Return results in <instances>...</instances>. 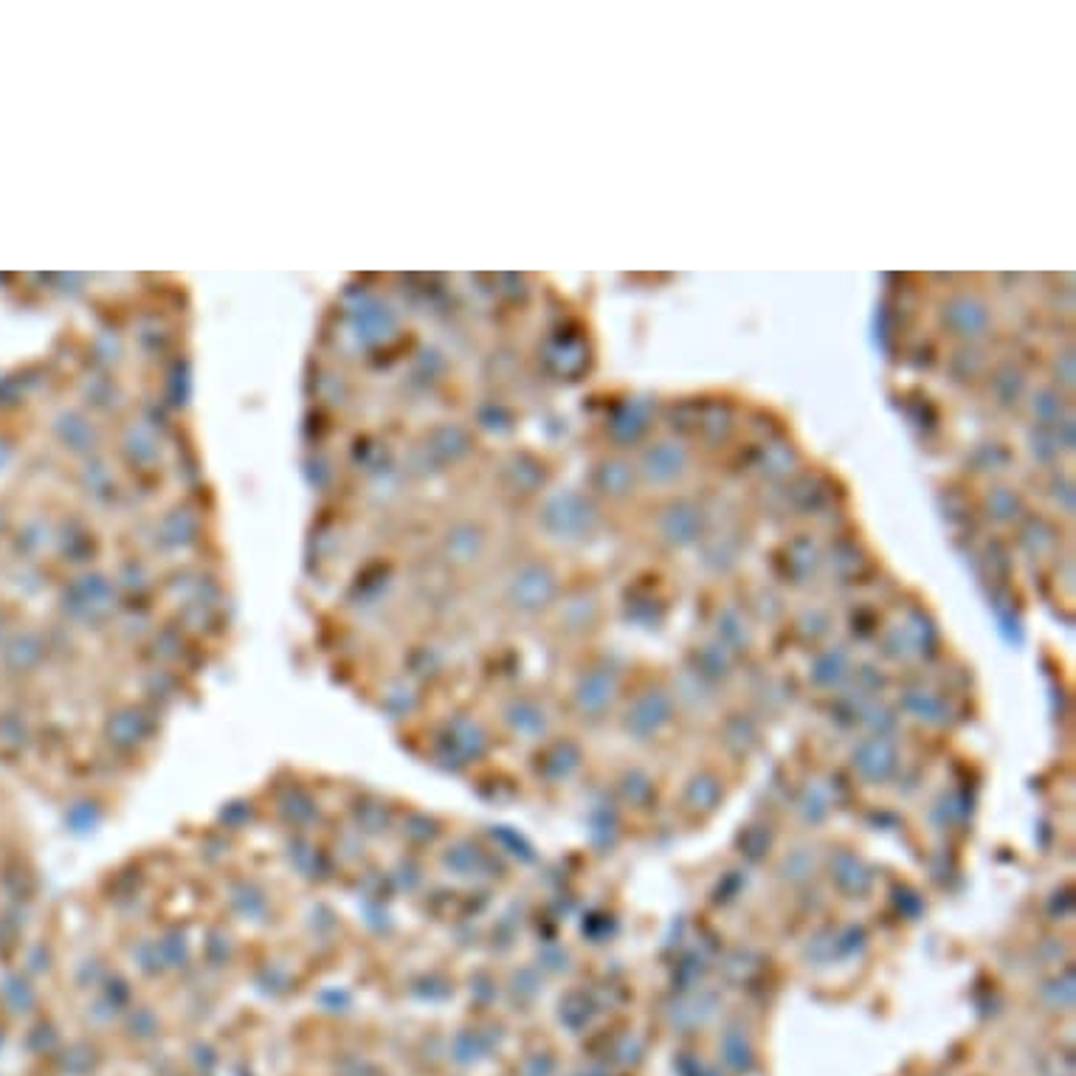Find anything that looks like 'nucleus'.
I'll use <instances>...</instances> for the list:
<instances>
[{"label":"nucleus","instance_id":"obj_1","mask_svg":"<svg viewBox=\"0 0 1076 1076\" xmlns=\"http://www.w3.org/2000/svg\"><path fill=\"white\" fill-rule=\"evenodd\" d=\"M989 319L984 302H978L975 296H958L947 308H944V322H950L961 336H975Z\"/></svg>","mask_w":1076,"mask_h":1076},{"label":"nucleus","instance_id":"obj_2","mask_svg":"<svg viewBox=\"0 0 1076 1076\" xmlns=\"http://www.w3.org/2000/svg\"><path fill=\"white\" fill-rule=\"evenodd\" d=\"M651 468H643L648 477L657 479V482H674V479L685 471V451L679 448V443H657V448L651 451V460H648Z\"/></svg>","mask_w":1076,"mask_h":1076}]
</instances>
